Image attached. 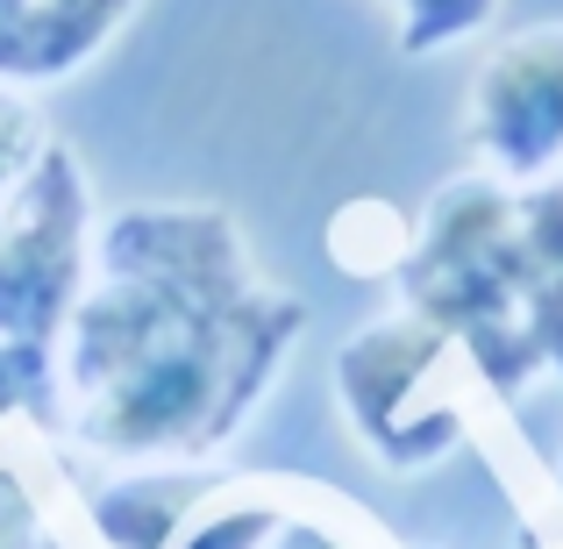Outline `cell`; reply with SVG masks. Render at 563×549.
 <instances>
[{"instance_id":"277c9868","label":"cell","mask_w":563,"mask_h":549,"mask_svg":"<svg viewBox=\"0 0 563 549\" xmlns=\"http://www.w3.org/2000/svg\"><path fill=\"white\" fill-rule=\"evenodd\" d=\"M143 14V0H0V86H65Z\"/></svg>"},{"instance_id":"3957f363","label":"cell","mask_w":563,"mask_h":549,"mask_svg":"<svg viewBox=\"0 0 563 549\" xmlns=\"http://www.w3.org/2000/svg\"><path fill=\"white\" fill-rule=\"evenodd\" d=\"M464 129L478 165L507 186L563 172V22L514 29L485 51L464 100Z\"/></svg>"},{"instance_id":"6da1fadb","label":"cell","mask_w":563,"mask_h":549,"mask_svg":"<svg viewBox=\"0 0 563 549\" xmlns=\"http://www.w3.org/2000/svg\"><path fill=\"white\" fill-rule=\"evenodd\" d=\"M307 307L250 272L221 207H129L93 235L57 393L108 457H207L286 371Z\"/></svg>"},{"instance_id":"5b68a950","label":"cell","mask_w":563,"mask_h":549,"mask_svg":"<svg viewBox=\"0 0 563 549\" xmlns=\"http://www.w3.org/2000/svg\"><path fill=\"white\" fill-rule=\"evenodd\" d=\"M393 8V36L407 57H435V51H456L471 43L485 22H493L499 0H385Z\"/></svg>"},{"instance_id":"7a4b0ae2","label":"cell","mask_w":563,"mask_h":549,"mask_svg":"<svg viewBox=\"0 0 563 549\" xmlns=\"http://www.w3.org/2000/svg\"><path fill=\"white\" fill-rule=\"evenodd\" d=\"M450 336L428 315H399V321H372L343 343V364H335V385H343V414L364 436V450L385 457L393 471H421L435 464L456 442V414L413 407V399L435 385V371L450 364Z\"/></svg>"}]
</instances>
